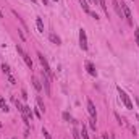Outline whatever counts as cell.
<instances>
[{
    "instance_id": "6da1fadb",
    "label": "cell",
    "mask_w": 139,
    "mask_h": 139,
    "mask_svg": "<svg viewBox=\"0 0 139 139\" xmlns=\"http://www.w3.org/2000/svg\"><path fill=\"white\" fill-rule=\"evenodd\" d=\"M37 57H39V62H41L42 68H44V73H45L49 78H52V70H50V66H49V62L45 60V57L41 54V52H37Z\"/></svg>"
},
{
    "instance_id": "7a4b0ae2",
    "label": "cell",
    "mask_w": 139,
    "mask_h": 139,
    "mask_svg": "<svg viewBox=\"0 0 139 139\" xmlns=\"http://www.w3.org/2000/svg\"><path fill=\"white\" fill-rule=\"evenodd\" d=\"M120 5H121V11H123V16L126 18L128 24L131 26V24H133V15H131V10H129V7H128V5H126L125 2H121Z\"/></svg>"
},
{
    "instance_id": "3957f363",
    "label": "cell",
    "mask_w": 139,
    "mask_h": 139,
    "mask_svg": "<svg viewBox=\"0 0 139 139\" xmlns=\"http://www.w3.org/2000/svg\"><path fill=\"white\" fill-rule=\"evenodd\" d=\"M118 94H120V99H121V102L125 103V107L128 108V110H131L133 108V103H131V100H129V97H128V94L125 92L121 88H118Z\"/></svg>"
},
{
    "instance_id": "277c9868",
    "label": "cell",
    "mask_w": 139,
    "mask_h": 139,
    "mask_svg": "<svg viewBox=\"0 0 139 139\" xmlns=\"http://www.w3.org/2000/svg\"><path fill=\"white\" fill-rule=\"evenodd\" d=\"M16 50H18V54L21 55V58L24 60V63L28 65L29 68H32V60H31V57H29V55L26 54V52H24L23 49H21V45H16Z\"/></svg>"
},
{
    "instance_id": "5b68a950",
    "label": "cell",
    "mask_w": 139,
    "mask_h": 139,
    "mask_svg": "<svg viewBox=\"0 0 139 139\" xmlns=\"http://www.w3.org/2000/svg\"><path fill=\"white\" fill-rule=\"evenodd\" d=\"M79 45L82 50H88V37H86V31L84 29H79Z\"/></svg>"
},
{
    "instance_id": "8992f818",
    "label": "cell",
    "mask_w": 139,
    "mask_h": 139,
    "mask_svg": "<svg viewBox=\"0 0 139 139\" xmlns=\"http://www.w3.org/2000/svg\"><path fill=\"white\" fill-rule=\"evenodd\" d=\"M2 70H3V73H5V75H7V78H8V82H10V84H16L15 78L11 76V71H10V66H8V65H5V63H3V65H2Z\"/></svg>"
},
{
    "instance_id": "52a82bcc",
    "label": "cell",
    "mask_w": 139,
    "mask_h": 139,
    "mask_svg": "<svg viewBox=\"0 0 139 139\" xmlns=\"http://www.w3.org/2000/svg\"><path fill=\"white\" fill-rule=\"evenodd\" d=\"M88 112H89V115H91L92 120H97V112H95V107H94L92 100H88Z\"/></svg>"
},
{
    "instance_id": "ba28073f",
    "label": "cell",
    "mask_w": 139,
    "mask_h": 139,
    "mask_svg": "<svg viewBox=\"0 0 139 139\" xmlns=\"http://www.w3.org/2000/svg\"><path fill=\"white\" fill-rule=\"evenodd\" d=\"M42 82H44V89L47 94H50V78L45 75L44 71H42Z\"/></svg>"
},
{
    "instance_id": "9c48e42d",
    "label": "cell",
    "mask_w": 139,
    "mask_h": 139,
    "mask_svg": "<svg viewBox=\"0 0 139 139\" xmlns=\"http://www.w3.org/2000/svg\"><path fill=\"white\" fill-rule=\"evenodd\" d=\"M86 70H88V73L91 76H97V71H95V66L91 62H86Z\"/></svg>"
},
{
    "instance_id": "30bf717a",
    "label": "cell",
    "mask_w": 139,
    "mask_h": 139,
    "mask_svg": "<svg viewBox=\"0 0 139 139\" xmlns=\"http://www.w3.org/2000/svg\"><path fill=\"white\" fill-rule=\"evenodd\" d=\"M113 2V8H115V11H116V15L120 16V18H123V11H121V7H120V3H118V0H112Z\"/></svg>"
},
{
    "instance_id": "8fae6325",
    "label": "cell",
    "mask_w": 139,
    "mask_h": 139,
    "mask_svg": "<svg viewBox=\"0 0 139 139\" xmlns=\"http://www.w3.org/2000/svg\"><path fill=\"white\" fill-rule=\"evenodd\" d=\"M31 81H32V86L36 88V91H41V89H42V84H41V81H39L36 76H32V78H31Z\"/></svg>"
},
{
    "instance_id": "7c38bea8",
    "label": "cell",
    "mask_w": 139,
    "mask_h": 139,
    "mask_svg": "<svg viewBox=\"0 0 139 139\" xmlns=\"http://www.w3.org/2000/svg\"><path fill=\"white\" fill-rule=\"evenodd\" d=\"M36 102H37V105H39V110H41V113H44V112H45V105H44V102H42V99L37 97Z\"/></svg>"
},
{
    "instance_id": "4fadbf2b",
    "label": "cell",
    "mask_w": 139,
    "mask_h": 139,
    "mask_svg": "<svg viewBox=\"0 0 139 139\" xmlns=\"http://www.w3.org/2000/svg\"><path fill=\"white\" fill-rule=\"evenodd\" d=\"M79 3H81L82 10H84L86 13H91V8H89V5H88V0H79Z\"/></svg>"
},
{
    "instance_id": "5bb4252c",
    "label": "cell",
    "mask_w": 139,
    "mask_h": 139,
    "mask_svg": "<svg viewBox=\"0 0 139 139\" xmlns=\"http://www.w3.org/2000/svg\"><path fill=\"white\" fill-rule=\"evenodd\" d=\"M99 2V5H100V8L103 10V13H105V15L108 16V8H107V3H105V0H97Z\"/></svg>"
},
{
    "instance_id": "9a60e30c",
    "label": "cell",
    "mask_w": 139,
    "mask_h": 139,
    "mask_svg": "<svg viewBox=\"0 0 139 139\" xmlns=\"http://www.w3.org/2000/svg\"><path fill=\"white\" fill-rule=\"evenodd\" d=\"M49 37H50V41L54 42V44H57V45H60V44H62V41H60V37H58V36H55V34H50Z\"/></svg>"
},
{
    "instance_id": "2e32d148",
    "label": "cell",
    "mask_w": 139,
    "mask_h": 139,
    "mask_svg": "<svg viewBox=\"0 0 139 139\" xmlns=\"http://www.w3.org/2000/svg\"><path fill=\"white\" fill-rule=\"evenodd\" d=\"M36 24H37L39 32H44V23H42V20H41V18H37V20H36Z\"/></svg>"
},
{
    "instance_id": "e0dca14e",
    "label": "cell",
    "mask_w": 139,
    "mask_h": 139,
    "mask_svg": "<svg viewBox=\"0 0 139 139\" xmlns=\"http://www.w3.org/2000/svg\"><path fill=\"white\" fill-rule=\"evenodd\" d=\"M0 108H2L3 112H8V105H7V102H5L3 97H0Z\"/></svg>"
},
{
    "instance_id": "ac0fdd59",
    "label": "cell",
    "mask_w": 139,
    "mask_h": 139,
    "mask_svg": "<svg viewBox=\"0 0 139 139\" xmlns=\"http://www.w3.org/2000/svg\"><path fill=\"white\" fill-rule=\"evenodd\" d=\"M81 134H82V139H89L88 129H86V126H84V125H82V131H81Z\"/></svg>"
},
{
    "instance_id": "d6986e66",
    "label": "cell",
    "mask_w": 139,
    "mask_h": 139,
    "mask_svg": "<svg viewBox=\"0 0 139 139\" xmlns=\"http://www.w3.org/2000/svg\"><path fill=\"white\" fill-rule=\"evenodd\" d=\"M73 137H75V139H81V134H79V131H78L76 128L73 129Z\"/></svg>"
},
{
    "instance_id": "ffe728a7",
    "label": "cell",
    "mask_w": 139,
    "mask_h": 139,
    "mask_svg": "<svg viewBox=\"0 0 139 139\" xmlns=\"http://www.w3.org/2000/svg\"><path fill=\"white\" fill-rule=\"evenodd\" d=\"M134 37H136V42H137V45H139V28L134 29Z\"/></svg>"
},
{
    "instance_id": "44dd1931",
    "label": "cell",
    "mask_w": 139,
    "mask_h": 139,
    "mask_svg": "<svg viewBox=\"0 0 139 139\" xmlns=\"http://www.w3.org/2000/svg\"><path fill=\"white\" fill-rule=\"evenodd\" d=\"M42 134H44V137H45V139H52V136L49 134V131H47V129H42Z\"/></svg>"
},
{
    "instance_id": "7402d4cb",
    "label": "cell",
    "mask_w": 139,
    "mask_h": 139,
    "mask_svg": "<svg viewBox=\"0 0 139 139\" xmlns=\"http://www.w3.org/2000/svg\"><path fill=\"white\" fill-rule=\"evenodd\" d=\"M63 120H66V121H70V120H71V116H70V113H68V112H65V113H63Z\"/></svg>"
},
{
    "instance_id": "603a6c76",
    "label": "cell",
    "mask_w": 139,
    "mask_h": 139,
    "mask_svg": "<svg viewBox=\"0 0 139 139\" xmlns=\"http://www.w3.org/2000/svg\"><path fill=\"white\" fill-rule=\"evenodd\" d=\"M95 121H97V120H91V128H92L94 131H95V128H97V125H95Z\"/></svg>"
},
{
    "instance_id": "cb8c5ba5",
    "label": "cell",
    "mask_w": 139,
    "mask_h": 139,
    "mask_svg": "<svg viewBox=\"0 0 139 139\" xmlns=\"http://www.w3.org/2000/svg\"><path fill=\"white\" fill-rule=\"evenodd\" d=\"M89 15H91V16H92V18H94V20H99V15H97V13H94V11H91V13H89Z\"/></svg>"
},
{
    "instance_id": "d4e9b609",
    "label": "cell",
    "mask_w": 139,
    "mask_h": 139,
    "mask_svg": "<svg viewBox=\"0 0 139 139\" xmlns=\"http://www.w3.org/2000/svg\"><path fill=\"white\" fill-rule=\"evenodd\" d=\"M102 139H110V136H108V134L105 133V134H103V136H102Z\"/></svg>"
},
{
    "instance_id": "484cf974",
    "label": "cell",
    "mask_w": 139,
    "mask_h": 139,
    "mask_svg": "<svg viewBox=\"0 0 139 139\" xmlns=\"http://www.w3.org/2000/svg\"><path fill=\"white\" fill-rule=\"evenodd\" d=\"M110 139H116V137H115V136H110Z\"/></svg>"
},
{
    "instance_id": "4316f807",
    "label": "cell",
    "mask_w": 139,
    "mask_h": 139,
    "mask_svg": "<svg viewBox=\"0 0 139 139\" xmlns=\"http://www.w3.org/2000/svg\"><path fill=\"white\" fill-rule=\"evenodd\" d=\"M0 18H3V15H2V11H0Z\"/></svg>"
},
{
    "instance_id": "83f0119b",
    "label": "cell",
    "mask_w": 139,
    "mask_h": 139,
    "mask_svg": "<svg viewBox=\"0 0 139 139\" xmlns=\"http://www.w3.org/2000/svg\"><path fill=\"white\" fill-rule=\"evenodd\" d=\"M92 2H94V3H99V2H97V0H92Z\"/></svg>"
},
{
    "instance_id": "f1b7e54d",
    "label": "cell",
    "mask_w": 139,
    "mask_h": 139,
    "mask_svg": "<svg viewBox=\"0 0 139 139\" xmlns=\"http://www.w3.org/2000/svg\"><path fill=\"white\" fill-rule=\"evenodd\" d=\"M44 5H47V0H44Z\"/></svg>"
},
{
    "instance_id": "f546056e",
    "label": "cell",
    "mask_w": 139,
    "mask_h": 139,
    "mask_svg": "<svg viewBox=\"0 0 139 139\" xmlns=\"http://www.w3.org/2000/svg\"><path fill=\"white\" fill-rule=\"evenodd\" d=\"M31 2H34V3H36V0H31Z\"/></svg>"
}]
</instances>
